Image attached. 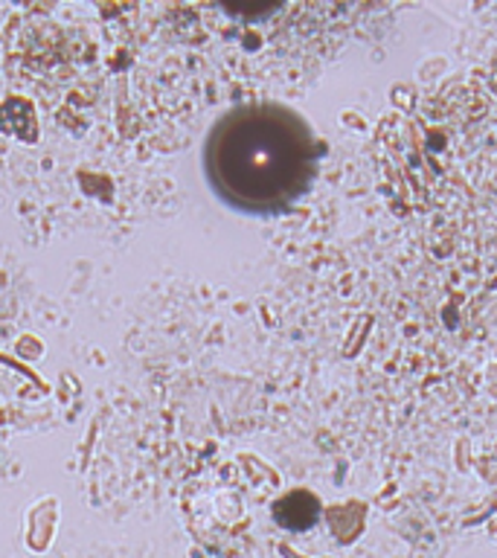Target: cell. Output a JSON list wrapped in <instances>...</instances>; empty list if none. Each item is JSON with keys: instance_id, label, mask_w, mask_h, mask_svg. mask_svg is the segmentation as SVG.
I'll return each instance as SVG.
<instances>
[{"instance_id": "1", "label": "cell", "mask_w": 497, "mask_h": 558, "mask_svg": "<svg viewBox=\"0 0 497 558\" xmlns=\"http://www.w3.org/2000/svg\"><path fill=\"white\" fill-rule=\"evenodd\" d=\"M317 146L308 125L282 105H242L209 129L204 172L209 186L247 213L294 204L314 178Z\"/></svg>"}]
</instances>
